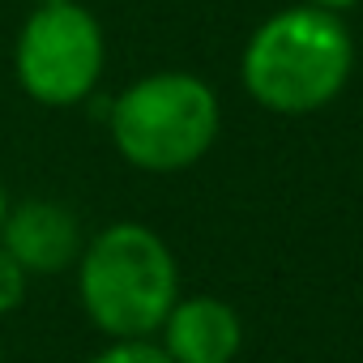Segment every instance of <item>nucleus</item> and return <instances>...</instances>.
I'll return each instance as SVG.
<instances>
[{
  "instance_id": "6e6552de",
  "label": "nucleus",
  "mask_w": 363,
  "mask_h": 363,
  "mask_svg": "<svg viewBox=\"0 0 363 363\" xmlns=\"http://www.w3.org/2000/svg\"><path fill=\"white\" fill-rule=\"evenodd\" d=\"M26 291H30V274L9 257V248L0 244V316H9L26 303Z\"/></svg>"
},
{
  "instance_id": "39448f33",
  "label": "nucleus",
  "mask_w": 363,
  "mask_h": 363,
  "mask_svg": "<svg viewBox=\"0 0 363 363\" xmlns=\"http://www.w3.org/2000/svg\"><path fill=\"white\" fill-rule=\"evenodd\" d=\"M0 244L30 278H56L77 265L86 248V231L73 206L56 197H26V201H9Z\"/></svg>"
},
{
  "instance_id": "423d86ee",
  "label": "nucleus",
  "mask_w": 363,
  "mask_h": 363,
  "mask_svg": "<svg viewBox=\"0 0 363 363\" xmlns=\"http://www.w3.org/2000/svg\"><path fill=\"white\" fill-rule=\"evenodd\" d=\"M158 346L175 363H235L244 350V316L218 295H179L158 325Z\"/></svg>"
},
{
  "instance_id": "0eeeda50",
  "label": "nucleus",
  "mask_w": 363,
  "mask_h": 363,
  "mask_svg": "<svg viewBox=\"0 0 363 363\" xmlns=\"http://www.w3.org/2000/svg\"><path fill=\"white\" fill-rule=\"evenodd\" d=\"M90 363H175V359L150 337H111Z\"/></svg>"
},
{
  "instance_id": "9d476101",
  "label": "nucleus",
  "mask_w": 363,
  "mask_h": 363,
  "mask_svg": "<svg viewBox=\"0 0 363 363\" xmlns=\"http://www.w3.org/2000/svg\"><path fill=\"white\" fill-rule=\"evenodd\" d=\"M5 214H9V193H5V184H0V227H5Z\"/></svg>"
},
{
  "instance_id": "f257e3e1",
  "label": "nucleus",
  "mask_w": 363,
  "mask_h": 363,
  "mask_svg": "<svg viewBox=\"0 0 363 363\" xmlns=\"http://www.w3.org/2000/svg\"><path fill=\"white\" fill-rule=\"evenodd\" d=\"M354 35L342 13L316 5H286L269 13L240 52L244 94L269 116H316L350 86Z\"/></svg>"
},
{
  "instance_id": "20e7f679",
  "label": "nucleus",
  "mask_w": 363,
  "mask_h": 363,
  "mask_svg": "<svg viewBox=\"0 0 363 363\" xmlns=\"http://www.w3.org/2000/svg\"><path fill=\"white\" fill-rule=\"evenodd\" d=\"M107 69L103 22L69 0V5L30 9L13 39V77L22 94L39 107H77L86 103Z\"/></svg>"
},
{
  "instance_id": "9b49d317",
  "label": "nucleus",
  "mask_w": 363,
  "mask_h": 363,
  "mask_svg": "<svg viewBox=\"0 0 363 363\" xmlns=\"http://www.w3.org/2000/svg\"><path fill=\"white\" fill-rule=\"evenodd\" d=\"M43 5H69V0H30V9H43Z\"/></svg>"
},
{
  "instance_id": "7ed1b4c3",
  "label": "nucleus",
  "mask_w": 363,
  "mask_h": 363,
  "mask_svg": "<svg viewBox=\"0 0 363 363\" xmlns=\"http://www.w3.org/2000/svg\"><path fill=\"white\" fill-rule=\"evenodd\" d=\"M77 299L90 325L111 337H154L179 299V261L145 223H111L77 257Z\"/></svg>"
},
{
  "instance_id": "f03ea898",
  "label": "nucleus",
  "mask_w": 363,
  "mask_h": 363,
  "mask_svg": "<svg viewBox=\"0 0 363 363\" xmlns=\"http://www.w3.org/2000/svg\"><path fill=\"white\" fill-rule=\"evenodd\" d=\"M107 133L128 167L145 175H175L214 150L223 133V103L201 73L154 69L107 103Z\"/></svg>"
},
{
  "instance_id": "1a4fd4ad",
  "label": "nucleus",
  "mask_w": 363,
  "mask_h": 363,
  "mask_svg": "<svg viewBox=\"0 0 363 363\" xmlns=\"http://www.w3.org/2000/svg\"><path fill=\"white\" fill-rule=\"evenodd\" d=\"M303 5H316V9H329V13H342V18H346L359 0H303Z\"/></svg>"
}]
</instances>
